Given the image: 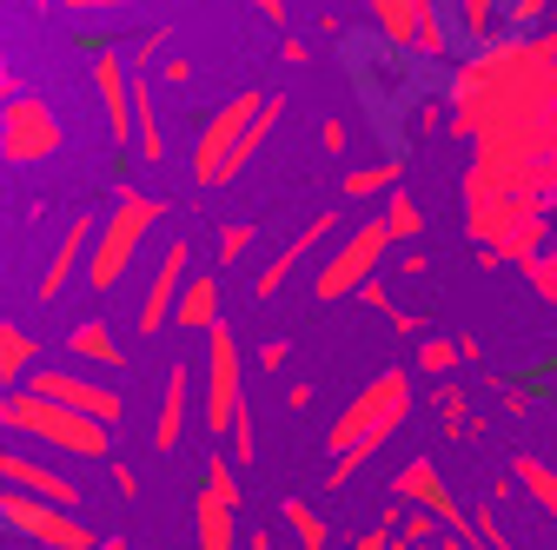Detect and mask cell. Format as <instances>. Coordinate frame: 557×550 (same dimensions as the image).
Segmentation results:
<instances>
[{"label":"cell","instance_id":"29","mask_svg":"<svg viewBox=\"0 0 557 550\" xmlns=\"http://www.w3.org/2000/svg\"><path fill=\"white\" fill-rule=\"evenodd\" d=\"M458 365H465L458 338H418V372H425V378H451Z\"/></svg>","mask_w":557,"mask_h":550},{"label":"cell","instance_id":"46","mask_svg":"<svg viewBox=\"0 0 557 550\" xmlns=\"http://www.w3.org/2000/svg\"><path fill=\"white\" fill-rule=\"evenodd\" d=\"M239 550H272V537H265V530H246V537H239Z\"/></svg>","mask_w":557,"mask_h":550},{"label":"cell","instance_id":"43","mask_svg":"<svg viewBox=\"0 0 557 550\" xmlns=\"http://www.w3.org/2000/svg\"><path fill=\"white\" fill-rule=\"evenodd\" d=\"M166 80H173V87H186V80H193V60H180V53H173V60H166Z\"/></svg>","mask_w":557,"mask_h":550},{"label":"cell","instance_id":"19","mask_svg":"<svg viewBox=\"0 0 557 550\" xmlns=\"http://www.w3.org/2000/svg\"><path fill=\"white\" fill-rule=\"evenodd\" d=\"M239 511L233 504H220L213 491H199L193 498V550H239Z\"/></svg>","mask_w":557,"mask_h":550},{"label":"cell","instance_id":"9","mask_svg":"<svg viewBox=\"0 0 557 550\" xmlns=\"http://www.w3.org/2000/svg\"><path fill=\"white\" fill-rule=\"evenodd\" d=\"M53 153H60V120H53V107L40 93L21 87L8 107H0V160L8 166H40Z\"/></svg>","mask_w":557,"mask_h":550},{"label":"cell","instance_id":"2","mask_svg":"<svg viewBox=\"0 0 557 550\" xmlns=\"http://www.w3.org/2000/svg\"><path fill=\"white\" fill-rule=\"evenodd\" d=\"M405 418H411V372H405V365H385V372L332 418V432H325V451H332L325 491H345V485H352V471H366V458H372Z\"/></svg>","mask_w":557,"mask_h":550},{"label":"cell","instance_id":"39","mask_svg":"<svg viewBox=\"0 0 557 550\" xmlns=\"http://www.w3.org/2000/svg\"><path fill=\"white\" fill-rule=\"evenodd\" d=\"M278 60H286V66H306V60H312V47H306L299 34H286V40H278Z\"/></svg>","mask_w":557,"mask_h":550},{"label":"cell","instance_id":"18","mask_svg":"<svg viewBox=\"0 0 557 550\" xmlns=\"http://www.w3.org/2000/svg\"><path fill=\"white\" fill-rule=\"evenodd\" d=\"M186 404H193V372H186V359H180V365H166V385H160L153 451H180V438H186Z\"/></svg>","mask_w":557,"mask_h":550},{"label":"cell","instance_id":"34","mask_svg":"<svg viewBox=\"0 0 557 550\" xmlns=\"http://www.w3.org/2000/svg\"><path fill=\"white\" fill-rule=\"evenodd\" d=\"M524 279H531V292H537L544 305H557V252H550V246L524 265Z\"/></svg>","mask_w":557,"mask_h":550},{"label":"cell","instance_id":"4","mask_svg":"<svg viewBox=\"0 0 557 550\" xmlns=\"http://www.w3.org/2000/svg\"><path fill=\"white\" fill-rule=\"evenodd\" d=\"M0 425L34 438V445H53V451H74V458H107V425L81 418V411H66L40 391H8L0 398Z\"/></svg>","mask_w":557,"mask_h":550},{"label":"cell","instance_id":"24","mask_svg":"<svg viewBox=\"0 0 557 550\" xmlns=\"http://www.w3.org/2000/svg\"><path fill=\"white\" fill-rule=\"evenodd\" d=\"M379 220H385L392 246H411L418 233H425V205H418V192H405V186H398V192H385V213H379Z\"/></svg>","mask_w":557,"mask_h":550},{"label":"cell","instance_id":"37","mask_svg":"<svg viewBox=\"0 0 557 550\" xmlns=\"http://www.w3.org/2000/svg\"><path fill=\"white\" fill-rule=\"evenodd\" d=\"M286 359H293V338H259V352H252V365H259V372H278Z\"/></svg>","mask_w":557,"mask_h":550},{"label":"cell","instance_id":"38","mask_svg":"<svg viewBox=\"0 0 557 550\" xmlns=\"http://www.w3.org/2000/svg\"><path fill=\"white\" fill-rule=\"evenodd\" d=\"M319 140H325V153H345V147H352V126H345V120H325Z\"/></svg>","mask_w":557,"mask_h":550},{"label":"cell","instance_id":"20","mask_svg":"<svg viewBox=\"0 0 557 550\" xmlns=\"http://www.w3.org/2000/svg\"><path fill=\"white\" fill-rule=\"evenodd\" d=\"M173 325H186V332H213L220 325V279L213 272H193L186 279V292H180V305H173Z\"/></svg>","mask_w":557,"mask_h":550},{"label":"cell","instance_id":"21","mask_svg":"<svg viewBox=\"0 0 557 550\" xmlns=\"http://www.w3.org/2000/svg\"><path fill=\"white\" fill-rule=\"evenodd\" d=\"M511 477L524 485V498H531V504H537V511L557 524V471H550L537 451H518V458H511Z\"/></svg>","mask_w":557,"mask_h":550},{"label":"cell","instance_id":"33","mask_svg":"<svg viewBox=\"0 0 557 550\" xmlns=\"http://www.w3.org/2000/svg\"><path fill=\"white\" fill-rule=\"evenodd\" d=\"M398 511H405V504H392V511H385L379 524H366V530H359L352 543H345V550H392V537H398V524H405Z\"/></svg>","mask_w":557,"mask_h":550},{"label":"cell","instance_id":"35","mask_svg":"<svg viewBox=\"0 0 557 550\" xmlns=\"http://www.w3.org/2000/svg\"><path fill=\"white\" fill-rule=\"evenodd\" d=\"M544 14H550V0H505V27L518 34H544Z\"/></svg>","mask_w":557,"mask_h":550},{"label":"cell","instance_id":"28","mask_svg":"<svg viewBox=\"0 0 557 550\" xmlns=\"http://www.w3.org/2000/svg\"><path fill=\"white\" fill-rule=\"evenodd\" d=\"M286 524H293L299 550H332V530H325V517H319L306 498H286Z\"/></svg>","mask_w":557,"mask_h":550},{"label":"cell","instance_id":"27","mask_svg":"<svg viewBox=\"0 0 557 550\" xmlns=\"http://www.w3.org/2000/svg\"><path fill=\"white\" fill-rule=\"evenodd\" d=\"M34 365H40L34 332H21V325H8V318H0V378H27Z\"/></svg>","mask_w":557,"mask_h":550},{"label":"cell","instance_id":"8","mask_svg":"<svg viewBox=\"0 0 557 550\" xmlns=\"http://www.w3.org/2000/svg\"><path fill=\"white\" fill-rule=\"evenodd\" d=\"M265 100L272 93H259V87H246V93H233L213 120L199 126V140H193V179L199 186H220V173H226V160H233V147L246 140V126L265 113Z\"/></svg>","mask_w":557,"mask_h":550},{"label":"cell","instance_id":"23","mask_svg":"<svg viewBox=\"0 0 557 550\" xmlns=\"http://www.w3.org/2000/svg\"><path fill=\"white\" fill-rule=\"evenodd\" d=\"M278 113H286V100H278V93H272V100H265V113H259V120L246 126V140L233 147V160H226V173H220V186H226V179H239V173H246V166L259 160V147H265V133L278 126Z\"/></svg>","mask_w":557,"mask_h":550},{"label":"cell","instance_id":"1","mask_svg":"<svg viewBox=\"0 0 557 550\" xmlns=\"http://www.w3.org/2000/svg\"><path fill=\"white\" fill-rule=\"evenodd\" d=\"M451 133L478 140L465 226L484 252L531 265L557 199V27L505 34L451 74Z\"/></svg>","mask_w":557,"mask_h":550},{"label":"cell","instance_id":"40","mask_svg":"<svg viewBox=\"0 0 557 550\" xmlns=\"http://www.w3.org/2000/svg\"><path fill=\"white\" fill-rule=\"evenodd\" d=\"M74 14H113V8H139V0H66Z\"/></svg>","mask_w":557,"mask_h":550},{"label":"cell","instance_id":"16","mask_svg":"<svg viewBox=\"0 0 557 550\" xmlns=\"http://www.w3.org/2000/svg\"><path fill=\"white\" fill-rule=\"evenodd\" d=\"M94 239H100V220H94V213H81L74 226L60 233V246H53V259H47V272H40V299H60L66 279H74V272H87Z\"/></svg>","mask_w":557,"mask_h":550},{"label":"cell","instance_id":"47","mask_svg":"<svg viewBox=\"0 0 557 550\" xmlns=\"http://www.w3.org/2000/svg\"><path fill=\"white\" fill-rule=\"evenodd\" d=\"M100 550H133V543L126 537H100Z\"/></svg>","mask_w":557,"mask_h":550},{"label":"cell","instance_id":"15","mask_svg":"<svg viewBox=\"0 0 557 550\" xmlns=\"http://www.w3.org/2000/svg\"><path fill=\"white\" fill-rule=\"evenodd\" d=\"M186 279H193V246L186 239H173L166 252H160V272H153V286H147V299H139V332H160L166 318H173V305H180V292H186Z\"/></svg>","mask_w":557,"mask_h":550},{"label":"cell","instance_id":"5","mask_svg":"<svg viewBox=\"0 0 557 550\" xmlns=\"http://www.w3.org/2000/svg\"><path fill=\"white\" fill-rule=\"evenodd\" d=\"M385 252H392V233H385V220L372 213L366 226H352V233H345V239H338V252L319 265V279H312V299H319V305H338V299H352V292L372 279V272L385 265Z\"/></svg>","mask_w":557,"mask_h":550},{"label":"cell","instance_id":"25","mask_svg":"<svg viewBox=\"0 0 557 550\" xmlns=\"http://www.w3.org/2000/svg\"><path fill=\"white\" fill-rule=\"evenodd\" d=\"M66 346H74V359H87V365H120V338L107 332V318H81L66 332Z\"/></svg>","mask_w":557,"mask_h":550},{"label":"cell","instance_id":"41","mask_svg":"<svg viewBox=\"0 0 557 550\" xmlns=\"http://www.w3.org/2000/svg\"><path fill=\"white\" fill-rule=\"evenodd\" d=\"M113 491H120V498H139V471H133V464H113Z\"/></svg>","mask_w":557,"mask_h":550},{"label":"cell","instance_id":"26","mask_svg":"<svg viewBox=\"0 0 557 550\" xmlns=\"http://www.w3.org/2000/svg\"><path fill=\"white\" fill-rule=\"evenodd\" d=\"M398 179H405V160L352 166V173H345V199H385V192H398Z\"/></svg>","mask_w":557,"mask_h":550},{"label":"cell","instance_id":"22","mask_svg":"<svg viewBox=\"0 0 557 550\" xmlns=\"http://www.w3.org/2000/svg\"><path fill=\"white\" fill-rule=\"evenodd\" d=\"M451 21L471 47H492L498 40V21H505V0H451Z\"/></svg>","mask_w":557,"mask_h":550},{"label":"cell","instance_id":"44","mask_svg":"<svg viewBox=\"0 0 557 550\" xmlns=\"http://www.w3.org/2000/svg\"><path fill=\"white\" fill-rule=\"evenodd\" d=\"M252 8H259V14H265L272 27H286V0H252Z\"/></svg>","mask_w":557,"mask_h":550},{"label":"cell","instance_id":"3","mask_svg":"<svg viewBox=\"0 0 557 550\" xmlns=\"http://www.w3.org/2000/svg\"><path fill=\"white\" fill-rule=\"evenodd\" d=\"M160 213H166V205H160L153 192L113 186V205H107V220H100V239H94V252H87V286H94V292H113V286L126 279L139 239L160 226Z\"/></svg>","mask_w":557,"mask_h":550},{"label":"cell","instance_id":"32","mask_svg":"<svg viewBox=\"0 0 557 550\" xmlns=\"http://www.w3.org/2000/svg\"><path fill=\"white\" fill-rule=\"evenodd\" d=\"M226 438H233V464L252 471V464H259V404H239V418H233Z\"/></svg>","mask_w":557,"mask_h":550},{"label":"cell","instance_id":"10","mask_svg":"<svg viewBox=\"0 0 557 550\" xmlns=\"http://www.w3.org/2000/svg\"><path fill=\"white\" fill-rule=\"evenodd\" d=\"M246 359H239V332L220 318L213 332H206V432H233L239 404H246V385H239Z\"/></svg>","mask_w":557,"mask_h":550},{"label":"cell","instance_id":"6","mask_svg":"<svg viewBox=\"0 0 557 550\" xmlns=\"http://www.w3.org/2000/svg\"><path fill=\"white\" fill-rule=\"evenodd\" d=\"M366 8H372V27L392 53H411V60H445L451 53L438 0H366Z\"/></svg>","mask_w":557,"mask_h":550},{"label":"cell","instance_id":"36","mask_svg":"<svg viewBox=\"0 0 557 550\" xmlns=\"http://www.w3.org/2000/svg\"><path fill=\"white\" fill-rule=\"evenodd\" d=\"M246 252H252V226H246V220H233V226L220 233V265H239Z\"/></svg>","mask_w":557,"mask_h":550},{"label":"cell","instance_id":"31","mask_svg":"<svg viewBox=\"0 0 557 550\" xmlns=\"http://www.w3.org/2000/svg\"><path fill=\"white\" fill-rule=\"evenodd\" d=\"M432 404H438V418H445V432H451V438H478V418H471V398H465L458 385H438V398H432Z\"/></svg>","mask_w":557,"mask_h":550},{"label":"cell","instance_id":"30","mask_svg":"<svg viewBox=\"0 0 557 550\" xmlns=\"http://www.w3.org/2000/svg\"><path fill=\"white\" fill-rule=\"evenodd\" d=\"M199 491H213L220 504H246V491H239V464L233 458H206V477H199Z\"/></svg>","mask_w":557,"mask_h":550},{"label":"cell","instance_id":"17","mask_svg":"<svg viewBox=\"0 0 557 550\" xmlns=\"http://www.w3.org/2000/svg\"><path fill=\"white\" fill-rule=\"evenodd\" d=\"M332 226H338V213H319L312 226H299V233H293V246H286V252H278V259H272V265L259 272V279H252V299H272V292L286 286L293 272H299V265H306V259H312V252L325 246V233H332Z\"/></svg>","mask_w":557,"mask_h":550},{"label":"cell","instance_id":"7","mask_svg":"<svg viewBox=\"0 0 557 550\" xmlns=\"http://www.w3.org/2000/svg\"><path fill=\"white\" fill-rule=\"evenodd\" d=\"M0 524L47 543V550H100V530L81 517V511H60L47 498H27V491H8L0 485Z\"/></svg>","mask_w":557,"mask_h":550},{"label":"cell","instance_id":"13","mask_svg":"<svg viewBox=\"0 0 557 550\" xmlns=\"http://www.w3.org/2000/svg\"><path fill=\"white\" fill-rule=\"evenodd\" d=\"M0 485L8 491H27V498H47L60 511H81V485L66 471H53L47 458H27V451H8L0 445Z\"/></svg>","mask_w":557,"mask_h":550},{"label":"cell","instance_id":"12","mask_svg":"<svg viewBox=\"0 0 557 550\" xmlns=\"http://www.w3.org/2000/svg\"><path fill=\"white\" fill-rule=\"evenodd\" d=\"M27 391L53 398V404H66V411H81V418H94V425H107V432L126 418V398H120L113 385L81 378V372H34V385H27Z\"/></svg>","mask_w":557,"mask_h":550},{"label":"cell","instance_id":"11","mask_svg":"<svg viewBox=\"0 0 557 550\" xmlns=\"http://www.w3.org/2000/svg\"><path fill=\"white\" fill-rule=\"evenodd\" d=\"M392 504H411V511H432L451 537H471L478 543V524L465 517V504L451 498V485H445V471L432 464V458H411L398 477H392Z\"/></svg>","mask_w":557,"mask_h":550},{"label":"cell","instance_id":"14","mask_svg":"<svg viewBox=\"0 0 557 550\" xmlns=\"http://www.w3.org/2000/svg\"><path fill=\"white\" fill-rule=\"evenodd\" d=\"M94 87H100V113H107V140L126 153L133 147V66L113 47L94 53Z\"/></svg>","mask_w":557,"mask_h":550},{"label":"cell","instance_id":"45","mask_svg":"<svg viewBox=\"0 0 557 550\" xmlns=\"http://www.w3.org/2000/svg\"><path fill=\"white\" fill-rule=\"evenodd\" d=\"M14 93H21V87H14V74H8V60H0V107H8Z\"/></svg>","mask_w":557,"mask_h":550},{"label":"cell","instance_id":"42","mask_svg":"<svg viewBox=\"0 0 557 550\" xmlns=\"http://www.w3.org/2000/svg\"><path fill=\"white\" fill-rule=\"evenodd\" d=\"M352 299H366V305H379V312H392V292H385V286H379V279H366V286H359V292H352Z\"/></svg>","mask_w":557,"mask_h":550}]
</instances>
